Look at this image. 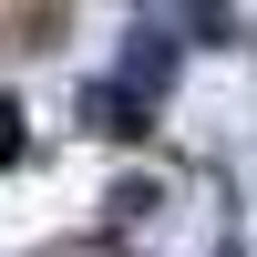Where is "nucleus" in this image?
Returning <instances> with one entry per match:
<instances>
[{"label": "nucleus", "instance_id": "2", "mask_svg": "<svg viewBox=\"0 0 257 257\" xmlns=\"http://www.w3.org/2000/svg\"><path fill=\"white\" fill-rule=\"evenodd\" d=\"M82 123H93V134H113V144H134V134H144V103L113 93V82H93V93H82Z\"/></svg>", "mask_w": 257, "mask_h": 257}, {"label": "nucleus", "instance_id": "1", "mask_svg": "<svg viewBox=\"0 0 257 257\" xmlns=\"http://www.w3.org/2000/svg\"><path fill=\"white\" fill-rule=\"evenodd\" d=\"M165 82H175V41H165V31H134V52H123V82H113V93L155 103Z\"/></svg>", "mask_w": 257, "mask_h": 257}, {"label": "nucleus", "instance_id": "3", "mask_svg": "<svg viewBox=\"0 0 257 257\" xmlns=\"http://www.w3.org/2000/svg\"><path fill=\"white\" fill-rule=\"evenodd\" d=\"M0 165H21V103L0 93Z\"/></svg>", "mask_w": 257, "mask_h": 257}]
</instances>
